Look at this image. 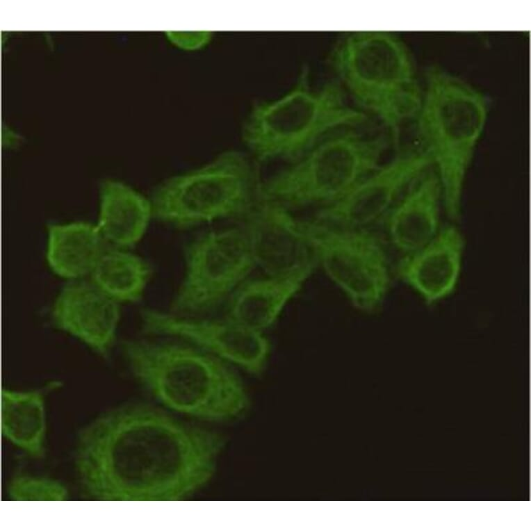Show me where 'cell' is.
Returning a JSON list of instances; mask_svg holds the SVG:
<instances>
[{
    "label": "cell",
    "mask_w": 531,
    "mask_h": 531,
    "mask_svg": "<svg viewBox=\"0 0 531 531\" xmlns=\"http://www.w3.org/2000/svg\"><path fill=\"white\" fill-rule=\"evenodd\" d=\"M432 166L426 152H398L343 198L320 208L313 218L343 227H369L384 217L411 183Z\"/></svg>",
    "instance_id": "8fae6325"
},
{
    "label": "cell",
    "mask_w": 531,
    "mask_h": 531,
    "mask_svg": "<svg viewBox=\"0 0 531 531\" xmlns=\"http://www.w3.org/2000/svg\"><path fill=\"white\" fill-rule=\"evenodd\" d=\"M418 111L416 124L441 183L443 210L457 221L466 177L487 123L486 98L448 72L432 68Z\"/></svg>",
    "instance_id": "277c9868"
},
{
    "label": "cell",
    "mask_w": 531,
    "mask_h": 531,
    "mask_svg": "<svg viewBox=\"0 0 531 531\" xmlns=\"http://www.w3.org/2000/svg\"><path fill=\"white\" fill-rule=\"evenodd\" d=\"M370 117L348 104L338 81L315 88L304 70L284 94L252 108L241 137L259 163H290L327 137L357 128Z\"/></svg>",
    "instance_id": "3957f363"
},
{
    "label": "cell",
    "mask_w": 531,
    "mask_h": 531,
    "mask_svg": "<svg viewBox=\"0 0 531 531\" xmlns=\"http://www.w3.org/2000/svg\"><path fill=\"white\" fill-rule=\"evenodd\" d=\"M464 247V237L457 226H442L427 243L402 254L396 266V274L426 303H436L455 291L461 271Z\"/></svg>",
    "instance_id": "5bb4252c"
},
{
    "label": "cell",
    "mask_w": 531,
    "mask_h": 531,
    "mask_svg": "<svg viewBox=\"0 0 531 531\" xmlns=\"http://www.w3.org/2000/svg\"><path fill=\"white\" fill-rule=\"evenodd\" d=\"M140 317L145 333L184 341L248 374L260 375L268 365L271 344L265 333L227 316L207 318L145 309Z\"/></svg>",
    "instance_id": "30bf717a"
},
{
    "label": "cell",
    "mask_w": 531,
    "mask_h": 531,
    "mask_svg": "<svg viewBox=\"0 0 531 531\" xmlns=\"http://www.w3.org/2000/svg\"><path fill=\"white\" fill-rule=\"evenodd\" d=\"M171 40L184 48L196 49L207 43L210 33L202 32H174L170 33Z\"/></svg>",
    "instance_id": "7402d4cb"
},
{
    "label": "cell",
    "mask_w": 531,
    "mask_h": 531,
    "mask_svg": "<svg viewBox=\"0 0 531 531\" xmlns=\"http://www.w3.org/2000/svg\"><path fill=\"white\" fill-rule=\"evenodd\" d=\"M7 492L9 498L15 501H64L69 497L67 487L59 481L26 474L13 477Z\"/></svg>",
    "instance_id": "44dd1931"
},
{
    "label": "cell",
    "mask_w": 531,
    "mask_h": 531,
    "mask_svg": "<svg viewBox=\"0 0 531 531\" xmlns=\"http://www.w3.org/2000/svg\"><path fill=\"white\" fill-rule=\"evenodd\" d=\"M392 143L388 133L368 135L350 128L327 137L259 185V198L293 212L331 205L347 195L382 163Z\"/></svg>",
    "instance_id": "8992f818"
},
{
    "label": "cell",
    "mask_w": 531,
    "mask_h": 531,
    "mask_svg": "<svg viewBox=\"0 0 531 531\" xmlns=\"http://www.w3.org/2000/svg\"><path fill=\"white\" fill-rule=\"evenodd\" d=\"M152 218L149 199L123 182L108 179L101 183L97 226L106 241L124 249L133 247Z\"/></svg>",
    "instance_id": "e0dca14e"
},
{
    "label": "cell",
    "mask_w": 531,
    "mask_h": 531,
    "mask_svg": "<svg viewBox=\"0 0 531 531\" xmlns=\"http://www.w3.org/2000/svg\"><path fill=\"white\" fill-rule=\"evenodd\" d=\"M242 221L256 267L265 275H287L318 263L297 218L281 204L259 198Z\"/></svg>",
    "instance_id": "7c38bea8"
},
{
    "label": "cell",
    "mask_w": 531,
    "mask_h": 531,
    "mask_svg": "<svg viewBox=\"0 0 531 531\" xmlns=\"http://www.w3.org/2000/svg\"><path fill=\"white\" fill-rule=\"evenodd\" d=\"M260 183L249 158L227 150L161 183L149 199L153 218L181 229L220 219H243L259 199Z\"/></svg>",
    "instance_id": "52a82bcc"
},
{
    "label": "cell",
    "mask_w": 531,
    "mask_h": 531,
    "mask_svg": "<svg viewBox=\"0 0 531 531\" xmlns=\"http://www.w3.org/2000/svg\"><path fill=\"white\" fill-rule=\"evenodd\" d=\"M329 63L357 108L379 122L398 146L403 122L420 102L403 42L386 31L349 33L332 49Z\"/></svg>",
    "instance_id": "5b68a950"
},
{
    "label": "cell",
    "mask_w": 531,
    "mask_h": 531,
    "mask_svg": "<svg viewBox=\"0 0 531 531\" xmlns=\"http://www.w3.org/2000/svg\"><path fill=\"white\" fill-rule=\"evenodd\" d=\"M97 224L77 221L47 227L46 261L54 273L68 281L90 275L106 248Z\"/></svg>",
    "instance_id": "ac0fdd59"
},
{
    "label": "cell",
    "mask_w": 531,
    "mask_h": 531,
    "mask_svg": "<svg viewBox=\"0 0 531 531\" xmlns=\"http://www.w3.org/2000/svg\"><path fill=\"white\" fill-rule=\"evenodd\" d=\"M441 186L433 166L419 175L384 216L388 238L402 254L430 241L442 227Z\"/></svg>",
    "instance_id": "9a60e30c"
},
{
    "label": "cell",
    "mask_w": 531,
    "mask_h": 531,
    "mask_svg": "<svg viewBox=\"0 0 531 531\" xmlns=\"http://www.w3.org/2000/svg\"><path fill=\"white\" fill-rule=\"evenodd\" d=\"M120 304L90 279L68 281L55 299L51 318L59 329L105 357L115 339Z\"/></svg>",
    "instance_id": "4fadbf2b"
},
{
    "label": "cell",
    "mask_w": 531,
    "mask_h": 531,
    "mask_svg": "<svg viewBox=\"0 0 531 531\" xmlns=\"http://www.w3.org/2000/svg\"><path fill=\"white\" fill-rule=\"evenodd\" d=\"M316 266L318 263H313L287 275L249 277L224 304L225 316L251 329L265 332L302 289Z\"/></svg>",
    "instance_id": "2e32d148"
},
{
    "label": "cell",
    "mask_w": 531,
    "mask_h": 531,
    "mask_svg": "<svg viewBox=\"0 0 531 531\" xmlns=\"http://www.w3.org/2000/svg\"><path fill=\"white\" fill-rule=\"evenodd\" d=\"M130 339L124 359L138 382L167 409L214 422L231 420L250 398L236 368L184 341Z\"/></svg>",
    "instance_id": "7a4b0ae2"
},
{
    "label": "cell",
    "mask_w": 531,
    "mask_h": 531,
    "mask_svg": "<svg viewBox=\"0 0 531 531\" xmlns=\"http://www.w3.org/2000/svg\"><path fill=\"white\" fill-rule=\"evenodd\" d=\"M182 279L170 311L202 316L224 304L256 268L249 239L240 226L211 230L185 248Z\"/></svg>",
    "instance_id": "9c48e42d"
},
{
    "label": "cell",
    "mask_w": 531,
    "mask_h": 531,
    "mask_svg": "<svg viewBox=\"0 0 531 531\" xmlns=\"http://www.w3.org/2000/svg\"><path fill=\"white\" fill-rule=\"evenodd\" d=\"M149 265L126 249L106 247L91 273L90 281L118 303L140 301L151 277Z\"/></svg>",
    "instance_id": "ffe728a7"
},
{
    "label": "cell",
    "mask_w": 531,
    "mask_h": 531,
    "mask_svg": "<svg viewBox=\"0 0 531 531\" xmlns=\"http://www.w3.org/2000/svg\"><path fill=\"white\" fill-rule=\"evenodd\" d=\"M224 439L145 404L119 407L78 433L75 467L83 491L102 501H177L213 477Z\"/></svg>",
    "instance_id": "6da1fadb"
},
{
    "label": "cell",
    "mask_w": 531,
    "mask_h": 531,
    "mask_svg": "<svg viewBox=\"0 0 531 531\" xmlns=\"http://www.w3.org/2000/svg\"><path fill=\"white\" fill-rule=\"evenodd\" d=\"M297 224L318 265L352 305L364 313L378 309L391 284L382 237L369 227H343L314 218H297Z\"/></svg>",
    "instance_id": "ba28073f"
},
{
    "label": "cell",
    "mask_w": 531,
    "mask_h": 531,
    "mask_svg": "<svg viewBox=\"0 0 531 531\" xmlns=\"http://www.w3.org/2000/svg\"><path fill=\"white\" fill-rule=\"evenodd\" d=\"M1 432L18 449L34 459L45 455V400L39 390L1 392Z\"/></svg>",
    "instance_id": "d6986e66"
}]
</instances>
